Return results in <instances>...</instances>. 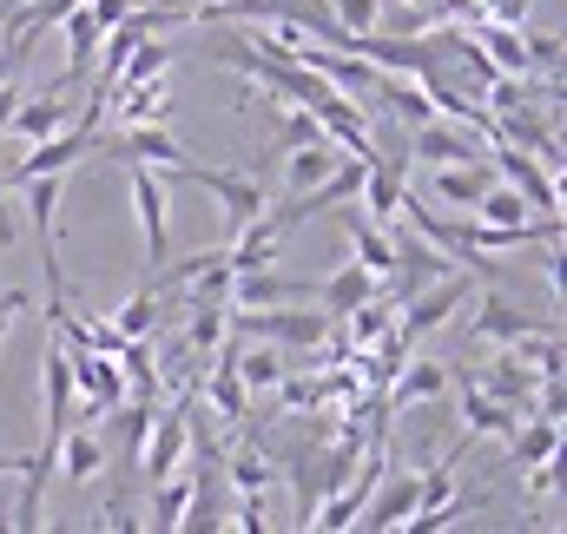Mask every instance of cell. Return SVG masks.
I'll return each instance as SVG.
<instances>
[{
  "label": "cell",
  "mask_w": 567,
  "mask_h": 534,
  "mask_svg": "<svg viewBox=\"0 0 567 534\" xmlns=\"http://www.w3.org/2000/svg\"><path fill=\"white\" fill-rule=\"evenodd\" d=\"M192 397H198V390H178V402H172V409H152V422H145L140 469L152 475V482L192 462Z\"/></svg>",
  "instance_id": "1"
},
{
  "label": "cell",
  "mask_w": 567,
  "mask_h": 534,
  "mask_svg": "<svg viewBox=\"0 0 567 534\" xmlns=\"http://www.w3.org/2000/svg\"><path fill=\"white\" fill-rule=\"evenodd\" d=\"M462 304H468V270H449V277H435V284L410 290V297L396 304V337L416 350L429 330H442V324H449Z\"/></svg>",
  "instance_id": "2"
},
{
  "label": "cell",
  "mask_w": 567,
  "mask_h": 534,
  "mask_svg": "<svg viewBox=\"0 0 567 534\" xmlns=\"http://www.w3.org/2000/svg\"><path fill=\"white\" fill-rule=\"evenodd\" d=\"M488 165H495V178H508V185L528 198V212H561V178H555L535 152H522V145L495 138V145H488Z\"/></svg>",
  "instance_id": "3"
},
{
  "label": "cell",
  "mask_w": 567,
  "mask_h": 534,
  "mask_svg": "<svg viewBox=\"0 0 567 534\" xmlns=\"http://www.w3.org/2000/svg\"><path fill=\"white\" fill-rule=\"evenodd\" d=\"M528 330H561V317H535V310H522V304L502 297V290H488V297L475 304V317H468V337H475V343H495V350L522 343Z\"/></svg>",
  "instance_id": "4"
},
{
  "label": "cell",
  "mask_w": 567,
  "mask_h": 534,
  "mask_svg": "<svg viewBox=\"0 0 567 534\" xmlns=\"http://www.w3.org/2000/svg\"><path fill=\"white\" fill-rule=\"evenodd\" d=\"M172 172H178L185 185L212 192V198L231 212V225H245V218H258V212H265V185H258L251 172H212V165H192V158H178Z\"/></svg>",
  "instance_id": "5"
},
{
  "label": "cell",
  "mask_w": 567,
  "mask_h": 534,
  "mask_svg": "<svg viewBox=\"0 0 567 534\" xmlns=\"http://www.w3.org/2000/svg\"><path fill=\"white\" fill-rule=\"evenodd\" d=\"M410 165H462V158H488V145L468 133V126H455V120H423V126H410Z\"/></svg>",
  "instance_id": "6"
},
{
  "label": "cell",
  "mask_w": 567,
  "mask_h": 534,
  "mask_svg": "<svg viewBox=\"0 0 567 534\" xmlns=\"http://www.w3.org/2000/svg\"><path fill=\"white\" fill-rule=\"evenodd\" d=\"M126 185H133V212H140L145 265L158 270L165 258H172V232H165V178H158L152 165H133V172H126Z\"/></svg>",
  "instance_id": "7"
},
{
  "label": "cell",
  "mask_w": 567,
  "mask_h": 534,
  "mask_svg": "<svg viewBox=\"0 0 567 534\" xmlns=\"http://www.w3.org/2000/svg\"><path fill=\"white\" fill-rule=\"evenodd\" d=\"M106 113H113V126H165L172 120V80L152 73V80H133V86H113Z\"/></svg>",
  "instance_id": "8"
},
{
  "label": "cell",
  "mask_w": 567,
  "mask_h": 534,
  "mask_svg": "<svg viewBox=\"0 0 567 534\" xmlns=\"http://www.w3.org/2000/svg\"><path fill=\"white\" fill-rule=\"evenodd\" d=\"M20 192H27V212H33V225H40V265H47V277H53V290H66V284H60V258H53V232H60L66 172H40V178H20Z\"/></svg>",
  "instance_id": "9"
},
{
  "label": "cell",
  "mask_w": 567,
  "mask_h": 534,
  "mask_svg": "<svg viewBox=\"0 0 567 534\" xmlns=\"http://www.w3.org/2000/svg\"><path fill=\"white\" fill-rule=\"evenodd\" d=\"M449 270H462V265H455L449 251H435V245H423V238L410 232V238H396V270L383 277V290H390V297L403 304L410 290H423V284H435V277H449Z\"/></svg>",
  "instance_id": "10"
},
{
  "label": "cell",
  "mask_w": 567,
  "mask_h": 534,
  "mask_svg": "<svg viewBox=\"0 0 567 534\" xmlns=\"http://www.w3.org/2000/svg\"><path fill=\"white\" fill-rule=\"evenodd\" d=\"M416 515V475H377V489H370V502L357 509V522L350 528H363V534H390V528H403Z\"/></svg>",
  "instance_id": "11"
},
{
  "label": "cell",
  "mask_w": 567,
  "mask_h": 534,
  "mask_svg": "<svg viewBox=\"0 0 567 534\" xmlns=\"http://www.w3.org/2000/svg\"><path fill=\"white\" fill-rule=\"evenodd\" d=\"M93 152H106V158H120V165H158V172H172V165L185 158V145L165 133V126H120L113 145H93Z\"/></svg>",
  "instance_id": "12"
},
{
  "label": "cell",
  "mask_w": 567,
  "mask_h": 534,
  "mask_svg": "<svg viewBox=\"0 0 567 534\" xmlns=\"http://www.w3.org/2000/svg\"><path fill=\"white\" fill-rule=\"evenodd\" d=\"M198 402H212V415L231 422V429H251V409H258V397L238 383V370L225 357H212V370L198 377Z\"/></svg>",
  "instance_id": "13"
},
{
  "label": "cell",
  "mask_w": 567,
  "mask_h": 534,
  "mask_svg": "<svg viewBox=\"0 0 567 534\" xmlns=\"http://www.w3.org/2000/svg\"><path fill=\"white\" fill-rule=\"evenodd\" d=\"M377 290H383V277H370V270L350 258L343 270H330L323 284H310V304H317V310L337 324V317H350V310H357L363 297H377Z\"/></svg>",
  "instance_id": "14"
},
{
  "label": "cell",
  "mask_w": 567,
  "mask_h": 534,
  "mask_svg": "<svg viewBox=\"0 0 567 534\" xmlns=\"http://www.w3.org/2000/svg\"><path fill=\"white\" fill-rule=\"evenodd\" d=\"M73 113H80V106H73L60 86H53V93H33V100L20 93V106H13V120H7V133L33 145V138H47V133H60V126H73Z\"/></svg>",
  "instance_id": "15"
},
{
  "label": "cell",
  "mask_w": 567,
  "mask_h": 534,
  "mask_svg": "<svg viewBox=\"0 0 567 534\" xmlns=\"http://www.w3.org/2000/svg\"><path fill=\"white\" fill-rule=\"evenodd\" d=\"M495 185V165L488 158H462V165H429V192L442 198V205H462V212H475V198Z\"/></svg>",
  "instance_id": "16"
},
{
  "label": "cell",
  "mask_w": 567,
  "mask_h": 534,
  "mask_svg": "<svg viewBox=\"0 0 567 534\" xmlns=\"http://www.w3.org/2000/svg\"><path fill=\"white\" fill-rule=\"evenodd\" d=\"M53 469L73 482V489H86V482H100V469H106V435L100 429H80V422H66V435H60V455H53Z\"/></svg>",
  "instance_id": "17"
},
{
  "label": "cell",
  "mask_w": 567,
  "mask_h": 534,
  "mask_svg": "<svg viewBox=\"0 0 567 534\" xmlns=\"http://www.w3.org/2000/svg\"><path fill=\"white\" fill-rule=\"evenodd\" d=\"M442 390H449V363H435V357H416V350H410V357L396 363V377H390L383 397H390V409H410V402H435Z\"/></svg>",
  "instance_id": "18"
},
{
  "label": "cell",
  "mask_w": 567,
  "mask_h": 534,
  "mask_svg": "<svg viewBox=\"0 0 567 534\" xmlns=\"http://www.w3.org/2000/svg\"><path fill=\"white\" fill-rule=\"evenodd\" d=\"M231 304L265 310V304H310V284H290L278 270H231Z\"/></svg>",
  "instance_id": "19"
},
{
  "label": "cell",
  "mask_w": 567,
  "mask_h": 534,
  "mask_svg": "<svg viewBox=\"0 0 567 534\" xmlns=\"http://www.w3.org/2000/svg\"><path fill=\"white\" fill-rule=\"evenodd\" d=\"M468 383L488 390L495 402H508V409H522V415H528V402H535V370H528L522 357H488L482 377H468Z\"/></svg>",
  "instance_id": "20"
},
{
  "label": "cell",
  "mask_w": 567,
  "mask_h": 534,
  "mask_svg": "<svg viewBox=\"0 0 567 534\" xmlns=\"http://www.w3.org/2000/svg\"><path fill=\"white\" fill-rule=\"evenodd\" d=\"M278 245H284V232L258 212V218L238 225V245H225V265L231 270H271L278 265Z\"/></svg>",
  "instance_id": "21"
},
{
  "label": "cell",
  "mask_w": 567,
  "mask_h": 534,
  "mask_svg": "<svg viewBox=\"0 0 567 534\" xmlns=\"http://www.w3.org/2000/svg\"><path fill=\"white\" fill-rule=\"evenodd\" d=\"M548 455H561V422L555 415H522L515 435H508V469H535Z\"/></svg>",
  "instance_id": "22"
},
{
  "label": "cell",
  "mask_w": 567,
  "mask_h": 534,
  "mask_svg": "<svg viewBox=\"0 0 567 534\" xmlns=\"http://www.w3.org/2000/svg\"><path fill=\"white\" fill-rule=\"evenodd\" d=\"M343 324V337H350V350H370V343H383L390 330H396V297L390 290H377V297H363L350 317H337Z\"/></svg>",
  "instance_id": "23"
},
{
  "label": "cell",
  "mask_w": 567,
  "mask_h": 534,
  "mask_svg": "<svg viewBox=\"0 0 567 534\" xmlns=\"http://www.w3.org/2000/svg\"><path fill=\"white\" fill-rule=\"evenodd\" d=\"M198 489H205L198 469H172V475H158V482H152V522H145V528H178Z\"/></svg>",
  "instance_id": "24"
},
{
  "label": "cell",
  "mask_w": 567,
  "mask_h": 534,
  "mask_svg": "<svg viewBox=\"0 0 567 534\" xmlns=\"http://www.w3.org/2000/svg\"><path fill=\"white\" fill-rule=\"evenodd\" d=\"M350 251H357V265L370 270V277H390V270H396V238H390V225H377V218H363V212H350Z\"/></svg>",
  "instance_id": "25"
},
{
  "label": "cell",
  "mask_w": 567,
  "mask_h": 534,
  "mask_svg": "<svg viewBox=\"0 0 567 534\" xmlns=\"http://www.w3.org/2000/svg\"><path fill=\"white\" fill-rule=\"evenodd\" d=\"M60 33H66V86H73V80L93 73V53H100V20H93V7L80 0V7L60 20Z\"/></svg>",
  "instance_id": "26"
},
{
  "label": "cell",
  "mask_w": 567,
  "mask_h": 534,
  "mask_svg": "<svg viewBox=\"0 0 567 534\" xmlns=\"http://www.w3.org/2000/svg\"><path fill=\"white\" fill-rule=\"evenodd\" d=\"M192 317H185V350L198 357V363H212L218 357V343H225V330H231V304H185Z\"/></svg>",
  "instance_id": "27"
},
{
  "label": "cell",
  "mask_w": 567,
  "mask_h": 534,
  "mask_svg": "<svg viewBox=\"0 0 567 534\" xmlns=\"http://www.w3.org/2000/svg\"><path fill=\"white\" fill-rule=\"evenodd\" d=\"M462 422H468V435H495V442H508L515 435V422H522V409H508V402H495L488 390H462Z\"/></svg>",
  "instance_id": "28"
},
{
  "label": "cell",
  "mask_w": 567,
  "mask_h": 534,
  "mask_svg": "<svg viewBox=\"0 0 567 534\" xmlns=\"http://www.w3.org/2000/svg\"><path fill=\"white\" fill-rule=\"evenodd\" d=\"M218 469H231V489H238V495H265V489L278 482V462H271L265 449H251V442H245L238 455H225Z\"/></svg>",
  "instance_id": "29"
},
{
  "label": "cell",
  "mask_w": 567,
  "mask_h": 534,
  "mask_svg": "<svg viewBox=\"0 0 567 534\" xmlns=\"http://www.w3.org/2000/svg\"><path fill=\"white\" fill-rule=\"evenodd\" d=\"M158 317H165V297H158L152 284H140V290L113 310V330H120V337H152V330H158Z\"/></svg>",
  "instance_id": "30"
},
{
  "label": "cell",
  "mask_w": 567,
  "mask_h": 534,
  "mask_svg": "<svg viewBox=\"0 0 567 534\" xmlns=\"http://www.w3.org/2000/svg\"><path fill=\"white\" fill-rule=\"evenodd\" d=\"M475 218H488V225H528V218H542V212H528V198H522L508 178H495V185L475 198Z\"/></svg>",
  "instance_id": "31"
},
{
  "label": "cell",
  "mask_w": 567,
  "mask_h": 534,
  "mask_svg": "<svg viewBox=\"0 0 567 534\" xmlns=\"http://www.w3.org/2000/svg\"><path fill=\"white\" fill-rule=\"evenodd\" d=\"M172 53H178L172 40H158V33H140V47L126 53V66H120V80H113V86H133V80H152V73H165V66H172Z\"/></svg>",
  "instance_id": "32"
},
{
  "label": "cell",
  "mask_w": 567,
  "mask_h": 534,
  "mask_svg": "<svg viewBox=\"0 0 567 534\" xmlns=\"http://www.w3.org/2000/svg\"><path fill=\"white\" fill-rule=\"evenodd\" d=\"M449 502H455V455L435 462L429 475H416V515H442Z\"/></svg>",
  "instance_id": "33"
},
{
  "label": "cell",
  "mask_w": 567,
  "mask_h": 534,
  "mask_svg": "<svg viewBox=\"0 0 567 534\" xmlns=\"http://www.w3.org/2000/svg\"><path fill=\"white\" fill-rule=\"evenodd\" d=\"M330 7V20L343 27V33H370V27H383V0H323Z\"/></svg>",
  "instance_id": "34"
},
{
  "label": "cell",
  "mask_w": 567,
  "mask_h": 534,
  "mask_svg": "<svg viewBox=\"0 0 567 534\" xmlns=\"http://www.w3.org/2000/svg\"><path fill=\"white\" fill-rule=\"evenodd\" d=\"M225 528L265 534V528H271V522H265V502H258V495H238V515H231V522H225Z\"/></svg>",
  "instance_id": "35"
},
{
  "label": "cell",
  "mask_w": 567,
  "mask_h": 534,
  "mask_svg": "<svg viewBox=\"0 0 567 534\" xmlns=\"http://www.w3.org/2000/svg\"><path fill=\"white\" fill-rule=\"evenodd\" d=\"M20 310H27V290H20V284H7V290H0V343H7V330H13V317H20Z\"/></svg>",
  "instance_id": "36"
},
{
  "label": "cell",
  "mask_w": 567,
  "mask_h": 534,
  "mask_svg": "<svg viewBox=\"0 0 567 534\" xmlns=\"http://www.w3.org/2000/svg\"><path fill=\"white\" fill-rule=\"evenodd\" d=\"M13 106H20V80L7 73V80H0V133H7V120H13Z\"/></svg>",
  "instance_id": "37"
},
{
  "label": "cell",
  "mask_w": 567,
  "mask_h": 534,
  "mask_svg": "<svg viewBox=\"0 0 567 534\" xmlns=\"http://www.w3.org/2000/svg\"><path fill=\"white\" fill-rule=\"evenodd\" d=\"M7 192H13V185L0 178V245H13V218H7Z\"/></svg>",
  "instance_id": "38"
},
{
  "label": "cell",
  "mask_w": 567,
  "mask_h": 534,
  "mask_svg": "<svg viewBox=\"0 0 567 534\" xmlns=\"http://www.w3.org/2000/svg\"><path fill=\"white\" fill-rule=\"evenodd\" d=\"M20 7H27V0H0V20H13V13H20Z\"/></svg>",
  "instance_id": "39"
}]
</instances>
